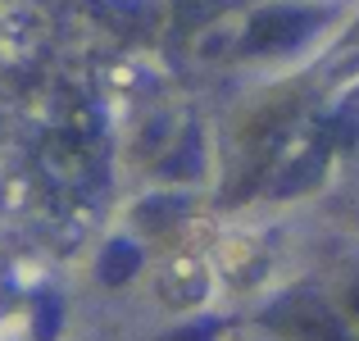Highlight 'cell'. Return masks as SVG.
I'll use <instances>...</instances> for the list:
<instances>
[{
  "label": "cell",
  "instance_id": "3957f363",
  "mask_svg": "<svg viewBox=\"0 0 359 341\" xmlns=\"http://www.w3.org/2000/svg\"><path fill=\"white\" fill-rule=\"evenodd\" d=\"M132 264H137V255H132V246H109L105 264H100V278L105 282H123L132 273Z\"/></svg>",
  "mask_w": 359,
  "mask_h": 341
},
{
  "label": "cell",
  "instance_id": "7a4b0ae2",
  "mask_svg": "<svg viewBox=\"0 0 359 341\" xmlns=\"http://www.w3.org/2000/svg\"><path fill=\"white\" fill-rule=\"evenodd\" d=\"M278 319H287L282 328H287L296 341H341V333H337V319L327 314L318 300H291Z\"/></svg>",
  "mask_w": 359,
  "mask_h": 341
},
{
  "label": "cell",
  "instance_id": "6da1fadb",
  "mask_svg": "<svg viewBox=\"0 0 359 341\" xmlns=\"http://www.w3.org/2000/svg\"><path fill=\"white\" fill-rule=\"evenodd\" d=\"M314 23H318L314 14H296V9H269V14H259V18L250 23V41L259 46V51L291 46V41H300V36H305Z\"/></svg>",
  "mask_w": 359,
  "mask_h": 341
},
{
  "label": "cell",
  "instance_id": "5b68a950",
  "mask_svg": "<svg viewBox=\"0 0 359 341\" xmlns=\"http://www.w3.org/2000/svg\"><path fill=\"white\" fill-rule=\"evenodd\" d=\"M355 314H359V287H355Z\"/></svg>",
  "mask_w": 359,
  "mask_h": 341
},
{
  "label": "cell",
  "instance_id": "277c9868",
  "mask_svg": "<svg viewBox=\"0 0 359 341\" xmlns=\"http://www.w3.org/2000/svg\"><path fill=\"white\" fill-rule=\"evenodd\" d=\"M164 341H210V333H205V328H191V333H173V337H164Z\"/></svg>",
  "mask_w": 359,
  "mask_h": 341
}]
</instances>
